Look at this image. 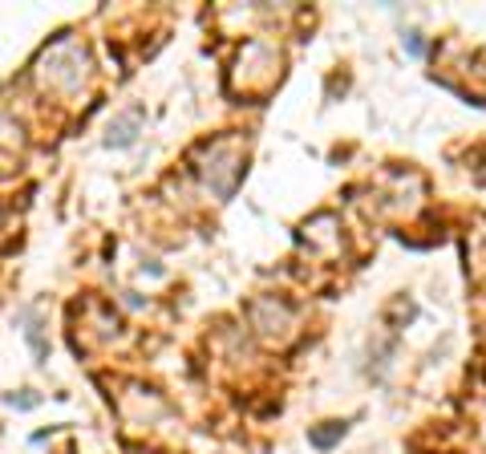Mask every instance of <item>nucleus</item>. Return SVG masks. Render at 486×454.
<instances>
[{
  "mask_svg": "<svg viewBox=\"0 0 486 454\" xmlns=\"http://www.w3.org/2000/svg\"><path fill=\"white\" fill-rule=\"evenodd\" d=\"M134 130H138V114H126L118 126H110V146H130L134 143Z\"/></svg>",
  "mask_w": 486,
  "mask_h": 454,
  "instance_id": "obj_1",
  "label": "nucleus"
},
{
  "mask_svg": "<svg viewBox=\"0 0 486 454\" xmlns=\"http://www.w3.org/2000/svg\"><path fill=\"white\" fill-rule=\"evenodd\" d=\"M337 438H345V422H324V430H312V446L328 451Z\"/></svg>",
  "mask_w": 486,
  "mask_h": 454,
  "instance_id": "obj_2",
  "label": "nucleus"
},
{
  "mask_svg": "<svg viewBox=\"0 0 486 454\" xmlns=\"http://www.w3.org/2000/svg\"><path fill=\"white\" fill-rule=\"evenodd\" d=\"M405 49H410L414 57H421V53H426V41H421L417 33H405Z\"/></svg>",
  "mask_w": 486,
  "mask_h": 454,
  "instance_id": "obj_3",
  "label": "nucleus"
}]
</instances>
